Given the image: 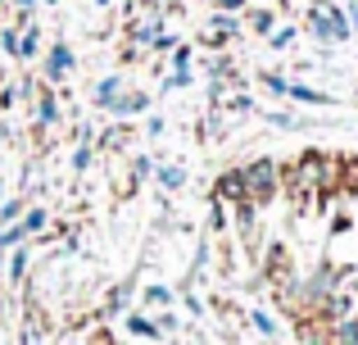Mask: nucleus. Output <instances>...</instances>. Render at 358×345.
Segmentation results:
<instances>
[{"label": "nucleus", "instance_id": "obj_1", "mask_svg": "<svg viewBox=\"0 0 358 345\" xmlns=\"http://www.w3.org/2000/svg\"><path fill=\"white\" fill-rule=\"evenodd\" d=\"M308 27H313L317 41H345V36L354 32V23L336 5H313V9H308Z\"/></svg>", "mask_w": 358, "mask_h": 345}, {"label": "nucleus", "instance_id": "obj_2", "mask_svg": "<svg viewBox=\"0 0 358 345\" xmlns=\"http://www.w3.org/2000/svg\"><path fill=\"white\" fill-rule=\"evenodd\" d=\"M277 164L272 160H254L250 169H245V195H250L254 204H268L272 195H277Z\"/></svg>", "mask_w": 358, "mask_h": 345}, {"label": "nucleus", "instance_id": "obj_3", "mask_svg": "<svg viewBox=\"0 0 358 345\" xmlns=\"http://www.w3.org/2000/svg\"><path fill=\"white\" fill-rule=\"evenodd\" d=\"M73 64H78V59H73V50L64 41H55L50 50H45V78H50V82H64L73 73Z\"/></svg>", "mask_w": 358, "mask_h": 345}, {"label": "nucleus", "instance_id": "obj_4", "mask_svg": "<svg viewBox=\"0 0 358 345\" xmlns=\"http://www.w3.org/2000/svg\"><path fill=\"white\" fill-rule=\"evenodd\" d=\"M213 200H245V169H231L213 182Z\"/></svg>", "mask_w": 358, "mask_h": 345}, {"label": "nucleus", "instance_id": "obj_5", "mask_svg": "<svg viewBox=\"0 0 358 345\" xmlns=\"http://www.w3.org/2000/svg\"><path fill=\"white\" fill-rule=\"evenodd\" d=\"M145 109H150V96H145V91H118V96L109 100L105 114H145Z\"/></svg>", "mask_w": 358, "mask_h": 345}, {"label": "nucleus", "instance_id": "obj_6", "mask_svg": "<svg viewBox=\"0 0 358 345\" xmlns=\"http://www.w3.org/2000/svg\"><path fill=\"white\" fill-rule=\"evenodd\" d=\"M281 100H304V105H336L331 96H322V91L304 87V82H281Z\"/></svg>", "mask_w": 358, "mask_h": 345}, {"label": "nucleus", "instance_id": "obj_7", "mask_svg": "<svg viewBox=\"0 0 358 345\" xmlns=\"http://www.w3.org/2000/svg\"><path fill=\"white\" fill-rule=\"evenodd\" d=\"M159 27H164V23H159V18H155V14H150V18H136V23H131V27H127V36H131V45H136V50H145V45H150V41H155V32H159Z\"/></svg>", "mask_w": 358, "mask_h": 345}, {"label": "nucleus", "instance_id": "obj_8", "mask_svg": "<svg viewBox=\"0 0 358 345\" xmlns=\"http://www.w3.org/2000/svg\"><path fill=\"white\" fill-rule=\"evenodd\" d=\"M122 332H127V337H141V341H159L155 318H145V314H127V318H122Z\"/></svg>", "mask_w": 358, "mask_h": 345}, {"label": "nucleus", "instance_id": "obj_9", "mask_svg": "<svg viewBox=\"0 0 358 345\" xmlns=\"http://www.w3.org/2000/svg\"><path fill=\"white\" fill-rule=\"evenodd\" d=\"M36 55H41V27H18V59H36Z\"/></svg>", "mask_w": 358, "mask_h": 345}, {"label": "nucleus", "instance_id": "obj_10", "mask_svg": "<svg viewBox=\"0 0 358 345\" xmlns=\"http://www.w3.org/2000/svg\"><path fill=\"white\" fill-rule=\"evenodd\" d=\"M55 118H59V100H55L50 91H41V96H36V114H32V123H36V127H50Z\"/></svg>", "mask_w": 358, "mask_h": 345}, {"label": "nucleus", "instance_id": "obj_11", "mask_svg": "<svg viewBox=\"0 0 358 345\" xmlns=\"http://www.w3.org/2000/svg\"><path fill=\"white\" fill-rule=\"evenodd\" d=\"M14 255H9V282H23V273H27V255H32V250L23 246V241H14Z\"/></svg>", "mask_w": 358, "mask_h": 345}, {"label": "nucleus", "instance_id": "obj_12", "mask_svg": "<svg viewBox=\"0 0 358 345\" xmlns=\"http://www.w3.org/2000/svg\"><path fill=\"white\" fill-rule=\"evenodd\" d=\"M118 91H122V73H109V78L96 87V105H100V109H109V100H114Z\"/></svg>", "mask_w": 358, "mask_h": 345}, {"label": "nucleus", "instance_id": "obj_13", "mask_svg": "<svg viewBox=\"0 0 358 345\" xmlns=\"http://www.w3.org/2000/svg\"><path fill=\"white\" fill-rule=\"evenodd\" d=\"M159 173V186L164 191H182L186 186V169H177V164H164V169H155Z\"/></svg>", "mask_w": 358, "mask_h": 345}, {"label": "nucleus", "instance_id": "obj_14", "mask_svg": "<svg viewBox=\"0 0 358 345\" xmlns=\"http://www.w3.org/2000/svg\"><path fill=\"white\" fill-rule=\"evenodd\" d=\"M250 323H254V332H259V337H268V341L281 337V328L272 323V314H263V309H250Z\"/></svg>", "mask_w": 358, "mask_h": 345}, {"label": "nucleus", "instance_id": "obj_15", "mask_svg": "<svg viewBox=\"0 0 358 345\" xmlns=\"http://www.w3.org/2000/svg\"><path fill=\"white\" fill-rule=\"evenodd\" d=\"M209 27L213 32H222V36H236V14H227V9H213V18H209Z\"/></svg>", "mask_w": 358, "mask_h": 345}, {"label": "nucleus", "instance_id": "obj_16", "mask_svg": "<svg viewBox=\"0 0 358 345\" xmlns=\"http://www.w3.org/2000/svg\"><path fill=\"white\" fill-rule=\"evenodd\" d=\"M18 223H23V232L32 237V232H41L45 223H50V213H45V209H23V213H18Z\"/></svg>", "mask_w": 358, "mask_h": 345}, {"label": "nucleus", "instance_id": "obj_17", "mask_svg": "<svg viewBox=\"0 0 358 345\" xmlns=\"http://www.w3.org/2000/svg\"><path fill=\"white\" fill-rule=\"evenodd\" d=\"M245 23H250L254 32H272V23H277V14H272V9H250V14H245Z\"/></svg>", "mask_w": 358, "mask_h": 345}, {"label": "nucleus", "instance_id": "obj_18", "mask_svg": "<svg viewBox=\"0 0 358 345\" xmlns=\"http://www.w3.org/2000/svg\"><path fill=\"white\" fill-rule=\"evenodd\" d=\"M18 27H23V23L0 27V55H18Z\"/></svg>", "mask_w": 358, "mask_h": 345}, {"label": "nucleus", "instance_id": "obj_19", "mask_svg": "<svg viewBox=\"0 0 358 345\" xmlns=\"http://www.w3.org/2000/svg\"><path fill=\"white\" fill-rule=\"evenodd\" d=\"M290 41H295V27H290V23H286V27H272V36H268L272 50H286Z\"/></svg>", "mask_w": 358, "mask_h": 345}, {"label": "nucleus", "instance_id": "obj_20", "mask_svg": "<svg viewBox=\"0 0 358 345\" xmlns=\"http://www.w3.org/2000/svg\"><path fill=\"white\" fill-rule=\"evenodd\" d=\"M155 328H159V337H177V332H182V318H177V314H159Z\"/></svg>", "mask_w": 358, "mask_h": 345}, {"label": "nucleus", "instance_id": "obj_21", "mask_svg": "<svg viewBox=\"0 0 358 345\" xmlns=\"http://www.w3.org/2000/svg\"><path fill=\"white\" fill-rule=\"evenodd\" d=\"M336 341H358V318H341V328L331 332Z\"/></svg>", "mask_w": 358, "mask_h": 345}, {"label": "nucleus", "instance_id": "obj_22", "mask_svg": "<svg viewBox=\"0 0 358 345\" xmlns=\"http://www.w3.org/2000/svg\"><path fill=\"white\" fill-rule=\"evenodd\" d=\"M23 209H27L23 200H5V204H0V223H18V213H23Z\"/></svg>", "mask_w": 358, "mask_h": 345}, {"label": "nucleus", "instance_id": "obj_23", "mask_svg": "<svg viewBox=\"0 0 358 345\" xmlns=\"http://www.w3.org/2000/svg\"><path fill=\"white\" fill-rule=\"evenodd\" d=\"M91 169V146H78L73 150V173H87Z\"/></svg>", "mask_w": 358, "mask_h": 345}, {"label": "nucleus", "instance_id": "obj_24", "mask_svg": "<svg viewBox=\"0 0 358 345\" xmlns=\"http://www.w3.org/2000/svg\"><path fill=\"white\" fill-rule=\"evenodd\" d=\"M168 300H173L168 286H145V304H168Z\"/></svg>", "mask_w": 358, "mask_h": 345}, {"label": "nucleus", "instance_id": "obj_25", "mask_svg": "<svg viewBox=\"0 0 358 345\" xmlns=\"http://www.w3.org/2000/svg\"><path fill=\"white\" fill-rule=\"evenodd\" d=\"M191 64V45H173V69H186Z\"/></svg>", "mask_w": 358, "mask_h": 345}, {"label": "nucleus", "instance_id": "obj_26", "mask_svg": "<svg viewBox=\"0 0 358 345\" xmlns=\"http://www.w3.org/2000/svg\"><path fill=\"white\" fill-rule=\"evenodd\" d=\"M150 173H155V164H150V160H136V164H131V177H136V182H145Z\"/></svg>", "mask_w": 358, "mask_h": 345}, {"label": "nucleus", "instance_id": "obj_27", "mask_svg": "<svg viewBox=\"0 0 358 345\" xmlns=\"http://www.w3.org/2000/svg\"><path fill=\"white\" fill-rule=\"evenodd\" d=\"M14 100H18V91H14V87H5V82H0V109H14Z\"/></svg>", "mask_w": 358, "mask_h": 345}, {"label": "nucleus", "instance_id": "obj_28", "mask_svg": "<svg viewBox=\"0 0 358 345\" xmlns=\"http://www.w3.org/2000/svg\"><path fill=\"white\" fill-rule=\"evenodd\" d=\"M250 105H254L250 96H231V100H227V109H236V114H245V109H250Z\"/></svg>", "mask_w": 358, "mask_h": 345}, {"label": "nucleus", "instance_id": "obj_29", "mask_svg": "<svg viewBox=\"0 0 358 345\" xmlns=\"http://www.w3.org/2000/svg\"><path fill=\"white\" fill-rule=\"evenodd\" d=\"M213 9H227V14H236V9H245V0H213Z\"/></svg>", "mask_w": 358, "mask_h": 345}, {"label": "nucleus", "instance_id": "obj_30", "mask_svg": "<svg viewBox=\"0 0 358 345\" xmlns=\"http://www.w3.org/2000/svg\"><path fill=\"white\" fill-rule=\"evenodd\" d=\"M14 9H18V14H32V9H36V0H14Z\"/></svg>", "mask_w": 358, "mask_h": 345}, {"label": "nucleus", "instance_id": "obj_31", "mask_svg": "<svg viewBox=\"0 0 358 345\" xmlns=\"http://www.w3.org/2000/svg\"><path fill=\"white\" fill-rule=\"evenodd\" d=\"M350 186L358 191V160H350Z\"/></svg>", "mask_w": 358, "mask_h": 345}, {"label": "nucleus", "instance_id": "obj_32", "mask_svg": "<svg viewBox=\"0 0 358 345\" xmlns=\"http://www.w3.org/2000/svg\"><path fill=\"white\" fill-rule=\"evenodd\" d=\"M5 141H9V127H5V123H0V146H5Z\"/></svg>", "mask_w": 358, "mask_h": 345}, {"label": "nucleus", "instance_id": "obj_33", "mask_svg": "<svg viewBox=\"0 0 358 345\" xmlns=\"http://www.w3.org/2000/svg\"><path fill=\"white\" fill-rule=\"evenodd\" d=\"M0 82H5V55H0Z\"/></svg>", "mask_w": 358, "mask_h": 345}, {"label": "nucleus", "instance_id": "obj_34", "mask_svg": "<svg viewBox=\"0 0 358 345\" xmlns=\"http://www.w3.org/2000/svg\"><path fill=\"white\" fill-rule=\"evenodd\" d=\"M96 5H100V9H105V5H114V0H96Z\"/></svg>", "mask_w": 358, "mask_h": 345}, {"label": "nucleus", "instance_id": "obj_35", "mask_svg": "<svg viewBox=\"0 0 358 345\" xmlns=\"http://www.w3.org/2000/svg\"><path fill=\"white\" fill-rule=\"evenodd\" d=\"M45 5H59V0H45Z\"/></svg>", "mask_w": 358, "mask_h": 345}, {"label": "nucleus", "instance_id": "obj_36", "mask_svg": "<svg viewBox=\"0 0 358 345\" xmlns=\"http://www.w3.org/2000/svg\"><path fill=\"white\" fill-rule=\"evenodd\" d=\"M0 195H5V186H0Z\"/></svg>", "mask_w": 358, "mask_h": 345}]
</instances>
